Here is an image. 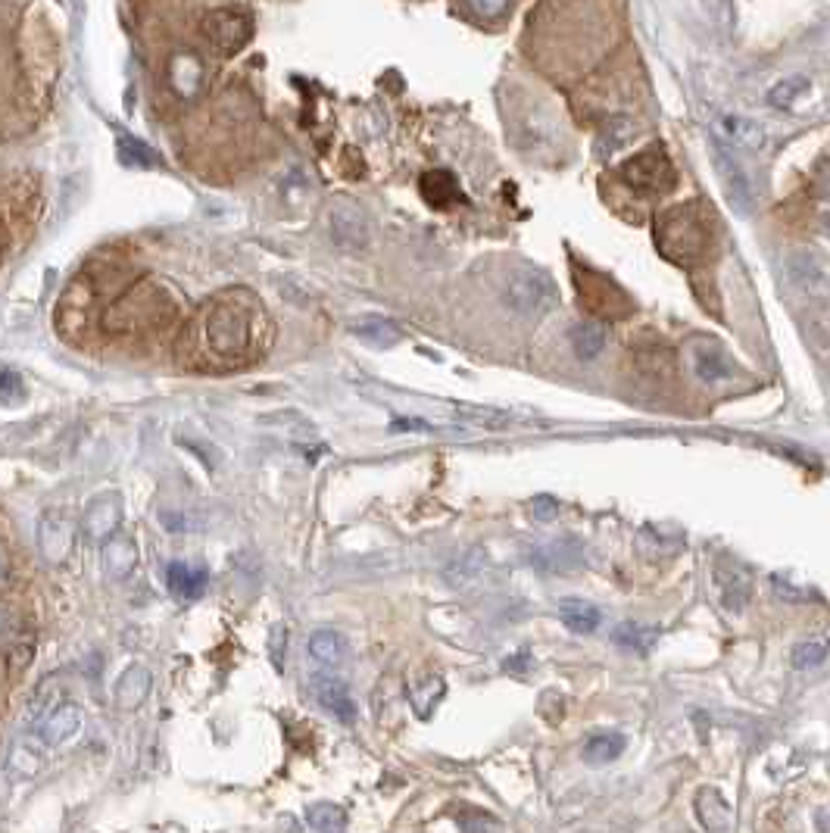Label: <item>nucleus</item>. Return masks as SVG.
<instances>
[{
    "label": "nucleus",
    "instance_id": "nucleus-1",
    "mask_svg": "<svg viewBox=\"0 0 830 833\" xmlns=\"http://www.w3.org/2000/svg\"><path fill=\"white\" fill-rule=\"evenodd\" d=\"M263 309L247 300H216L203 309L197 322V341L213 366H241L259 353Z\"/></svg>",
    "mask_w": 830,
    "mask_h": 833
},
{
    "label": "nucleus",
    "instance_id": "nucleus-2",
    "mask_svg": "<svg viewBox=\"0 0 830 833\" xmlns=\"http://www.w3.org/2000/svg\"><path fill=\"white\" fill-rule=\"evenodd\" d=\"M712 238V213L703 203H684L671 206L656 219V244L659 250L674 259V263H696L699 256H706Z\"/></svg>",
    "mask_w": 830,
    "mask_h": 833
},
{
    "label": "nucleus",
    "instance_id": "nucleus-3",
    "mask_svg": "<svg viewBox=\"0 0 830 833\" xmlns=\"http://www.w3.org/2000/svg\"><path fill=\"white\" fill-rule=\"evenodd\" d=\"M618 175H621L625 185H631L640 194H668L674 188V181H678L668 153L662 147L640 150L637 156H631V160L618 169Z\"/></svg>",
    "mask_w": 830,
    "mask_h": 833
},
{
    "label": "nucleus",
    "instance_id": "nucleus-4",
    "mask_svg": "<svg viewBox=\"0 0 830 833\" xmlns=\"http://www.w3.org/2000/svg\"><path fill=\"white\" fill-rule=\"evenodd\" d=\"M503 300H506V306L512 312L531 319V316H540L543 309H550V303H553V284H550L547 275L537 272V269H518L506 281Z\"/></svg>",
    "mask_w": 830,
    "mask_h": 833
},
{
    "label": "nucleus",
    "instance_id": "nucleus-5",
    "mask_svg": "<svg viewBox=\"0 0 830 833\" xmlns=\"http://www.w3.org/2000/svg\"><path fill=\"white\" fill-rule=\"evenodd\" d=\"M250 35H253V22L241 10H213L203 19V38L219 54H238L250 41Z\"/></svg>",
    "mask_w": 830,
    "mask_h": 833
},
{
    "label": "nucleus",
    "instance_id": "nucleus-6",
    "mask_svg": "<svg viewBox=\"0 0 830 833\" xmlns=\"http://www.w3.org/2000/svg\"><path fill=\"white\" fill-rule=\"evenodd\" d=\"M712 160H715V172H718V181H721V191H724V197H728L731 210L746 216L752 210V185H749L743 166L734 160V153L728 147H715L712 150Z\"/></svg>",
    "mask_w": 830,
    "mask_h": 833
},
{
    "label": "nucleus",
    "instance_id": "nucleus-7",
    "mask_svg": "<svg viewBox=\"0 0 830 833\" xmlns=\"http://www.w3.org/2000/svg\"><path fill=\"white\" fill-rule=\"evenodd\" d=\"M38 550L44 562L60 565L75 550V522L63 512H47L38 525Z\"/></svg>",
    "mask_w": 830,
    "mask_h": 833
},
{
    "label": "nucleus",
    "instance_id": "nucleus-8",
    "mask_svg": "<svg viewBox=\"0 0 830 833\" xmlns=\"http://www.w3.org/2000/svg\"><path fill=\"white\" fill-rule=\"evenodd\" d=\"M531 565H537L543 571H578L587 565V546L578 537L550 540L531 553Z\"/></svg>",
    "mask_w": 830,
    "mask_h": 833
},
{
    "label": "nucleus",
    "instance_id": "nucleus-9",
    "mask_svg": "<svg viewBox=\"0 0 830 833\" xmlns=\"http://www.w3.org/2000/svg\"><path fill=\"white\" fill-rule=\"evenodd\" d=\"M328 228H331L334 244L344 250H359L369 244V219H366V213L356 210L350 203L334 206L328 213Z\"/></svg>",
    "mask_w": 830,
    "mask_h": 833
},
{
    "label": "nucleus",
    "instance_id": "nucleus-10",
    "mask_svg": "<svg viewBox=\"0 0 830 833\" xmlns=\"http://www.w3.org/2000/svg\"><path fill=\"white\" fill-rule=\"evenodd\" d=\"M787 275L802 294H809V297H824L827 294V263L812 250L790 253Z\"/></svg>",
    "mask_w": 830,
    "mask_h": 833
},
{
    "label": "nucleus",
    "instance_id": "nucleus-11",
    "mask_svg": "<svg viewBox=\"0 0 830 833\" xmlns=\"http://www.w3.org/2000/svg\"><path fill=\"white\" fill-rule=\"evenodd\" d=\"M82 727V709L79 702H60L57 709H50L41 721H38V740L44 746H60L66 740H72Z\"/></svg>",
    "mask_w": 830,
    "mask_h": 833
},
{
    "label": "nucleus",
    "instance_id": "nucleus-12",
    "mask_svg": "<svg viewBox=\"0 0 830 833\" xmlns=\"http://www.w3.org/2000/svg\"><path fill=\"white\" fill-rule=\"evenodd\" d=\"M119 525H122V503L116 493H107V497L94 500L82 518V531L97 543L110 540L119 531Z\"/></svg>",
    "mask_w": 830,
    "mask_h": 833
},
{
    "label": "nucleus",
    "instance_id": "nucleus-13",
    "mask_svg": "<svg viewBox=\"0 0 830 833\" xmlns=\"http://www.w3.org/2000/svg\"><path fill=\"white\" fill-rule=\"evenodd\" d=\"M309 687H313V696L325 712H331L334 718H341V721H353L356 712H353V699H350V690H347L344 681H337L334 674L319 671V674L309 678Z\"/></svg>",
    "mask_w": 830,
    "mask_h": 833
},
{
    "label": "nucleus",
    "instance_id": "nucleus-14",
    "mask_svg": "<svg viewBox=\"0 0 830 833\" xmlns=\"http://www.w3.org/2000/svg\"><path fill=\"white\" fill-rule=\"evenodd\" d=\"M100 559H103V571H107L110 578L122 581V578L132 575L135 565H138V546H135L132 537H125V534L116 531L110 540H103Z\"/></svg>",
    "mask_w": 830,
    "mask_h": 833
},
{
    "label": "nucleus",
    "instance_id": "nucleus-15",
    "mask_svg": "<svg viewBox=\"0 0 830 833\" xmlns=\"http://www.w3.org/2000/svg\"><path fill=\"white\" fill-rule=\"evenodd\" d=\"M718 135L728 141L737 150H762L768 135L765 128L756 119H746V116H721L718 119Z\"/></svg>",
    "mask_w": 830,
    "mask_h": 833
},
{
    "label": "nucleus",
    "instance_id": "nucleus-16",
    "mask_svg": "<svg viewBox=\"0 0 830 833\" xmlns=\"http://www.w3.org/2000/svg\"><path fill=\"white\" fill-rule=\"evenodd\" d=\"M206 581H210V571L194 568L188 562H172L166 568V584H169L172 596H178V600H197V596H203Z\"/></svg>",
    "mask_w": 830,
    "mask_h": 833
},
{
    "label": "nucleus",
    "instance_id": "nucleus-17",
    "mask_svg": "<svg viewBox=\"0 0 830 833\" xmlns=\"http://www.w3.org/2000/svg\"><path fill=\"white\" fill-rule=\"evenodd\" d=\"M150 684H153V678H150V671H147L144 665L125 668L122 678L116 681V706H119L122 712L138 709L141 702L150 696Z\"/></svg>",
    "mask_w": 830,
    "mask_h": 833
},
{
    "label": "nucleus",
    "instance_id": "nucleus-18",
    "mask_svg": "<svg viewBox=\"0 0 830 833\" xmlns=\"http://www.w3.org/2000/svg\"><path fill=\"white\" fill-rule=\"evenodd\" d=\"M353 334L359 337V341H366L378 350H391L403 341V331L397 322L391 319H384V316H362L353 322Z\"/></svg>",
    "mask_w": 830,
    "mask_h": 833
},
{
    "label": "nucleus",
    "instance_id": "nucleus-19",
    "mask_svg": "<svg viewBox=\"0 0 830 833\" xmlns=\"http://www.w3.org/2000/svg\"><path fill=\"white\" fill-rule=\"evenodd\" d=\"M696 815L703 821V827H709L712 833H728L734 824L731 805L724 802V796L718 790H709V787L696 793Z\"/></svg>",
    "mask_w": 830,
    "mask_h": 833
},
{
    "label": "nucleus",
    "instance_id": "nucleus-20",
    "mask_svg": "<svg viewBox=\"0 0 830 833\" xmlns=\"http://www.w3.org/2000/svg\"><path fill=\"white\" fill-rule=\"evenodd\" d=\"M715 581L721 587L724 606H728L731 612H740L746 606V600H749V578H746V571L737 568V565L718 562L715 565Z\"/></svg>",
    "mask_w": 830,
    "mask_h": 833
},
{
    "label": "nucleus",
    "instance_id": "nucleus-21",
    "mask_svg": "<svg viewBox=\"0 0 830 833\" xmlns=\"http://www.w3.org/2000/svg\"><path fill=\"white\" fill-rule=\"evenodd\" d=\"M306 649H309V656L325 668H341L347 662V653H350L344 634H337V631H316L313 637H309Z\"/></svg>",
    "mask_w": 830,
    "mask_h": 833
},
{
    "label": "nucleus",
    "instance_id": "nucleus-22",
    "mask_svg": "<svg viewBox=\"0 0 830 833\" xmlns=\"http://www.w3.org/2000/svg\"><path fill=\"white\" fill-rule=\"evenodd\" d=\"M169 82L181 97H194L203 88V63L194 54H175L169 66Z\"/></svg>",
    "mask_w": 830,
    "mask_h": 833
},
{
    "label": "nucleus",
    "instance_id": "nucleus-23",
    "mask_svg": "<svg viewBox=\"0 0 830 833\" xmlns=\"http://www.w3.org/2000/svg\"><path fill=\"white\" fill-rule=\"evenodd\" d=\"M419 191H422V197H425L431 206H437V210H444V206H453L456 200H462L456 178H453L447 169H434V172L422 175Z\"/></svg>",
    "mask_w": 830,
    "mask_h": 833
},
{
    "label": "nucleus",
    "instance_id": "nucleus-24",
    "mask_svg": "<svg viewBox=\"0 0 830 833\" xmlns=\"http://www.w3.org/2000/svg\"><path fill=\"white\" fill-rule=\"evenodd\" d=\"M628 740L615 734V731H603V734H593L587 743H584V762L587 765H609L615 759H621V752H625Z\"/></svg>",
    "mask_w": 830,
    "mask_h": 833
},
{
    "label": "nucleus",
    "instance_id": "nucleus-25",
    "mask_svg": "<svg viewBox=\"0 0 830 833\" xmlns=\"http://www.w3.org/2000/svg\"><path fill=\"white\" fill-rule=\"evenodd\" d=\"M456 419L462 422H469V425H478V428H487V431H503L515 422V415L506 412V409H494V406H469V403H459L453 409Z\"/></svg>",
    "mask_w": 830,
    "mask_h": 833
},
{
    "label": "nucleus",
    "instance_id": "nucleus-26",
    "mask_svg": "<svg viewBox=\"0 0 830 833\" xmlns=\"http://www.w3.org/2000/svg\"><path fill=\"white\" fill-rule=\"evenodd\" d=\"M559 618L562 624L572 634H593L596 628H600V609H593L590 603L584 600H565L559 603Z\"/></svg>",
    "mask_w": 830,
    "mask_h": 833
},
{
    "label": "nucleus",
    "instance_id": "nucleus-27",
    "mask_svg": "<svg viewBox=\"0 0 830 833\" xmlns=\"http://www.w3.org/2000/svg\"><path fill=\"white\" fill-rule=\"evenodd\" d=\"M693 366H696V375L703 378V381H724V378H731L734 375V366H731V359L724 356V350L706 344V347H699L693 353Z\"/></svg>",
    "mask_w": 830,
    "mask_h": 833
},
{
    "label": "nucleus",
    "instance_id": "nucleus-28",
    "mask_svg": "<svg viewBox=\"0 0 830 833\" xmlns=\"http://www.w3.org/2000/svg\"><path fill=\"white\" fill-rule=\"evenodd\" d=\"M568 341H572V347L581 359H596L606 347V328L600 322H578L572 331H568Z\"/></svg>",
    "mask_w": 830,
    "mask_h": 833
},
{
    "label": "nucleus",
    "instance_id": "nucleus-29",
    "mask_svg": "<svg viewBox=\"0 0 830 833\" xmlns=\"http://www.w3.org/2000/svg\"><path fill=\"white\" fill-rule=\"evenodd\" d=\"M306 824L316 833H344L347 830V812L334 802H313L306 809Z\"/></svg>",
    "mask_w": 830,
    "mask_h": 833
},
{
    "label": "nucleus",
    "instance_id": "nucleus-30",
    "mask_svg": "<svg viewBox=\"0 0 830 833\" xmlns=\"http://www.w3.org/2000/svg\"><path fill=\"white\" fill-rule=\"evenodd\" d=\"M634 132H637V128H634L631 116H615V119H609L603 125L600 138H596V150H600V156H609V153H615L621 147H628Z\"/></svg>",
    "mask_w": 830,
    "mask_h": 833
},
{
    "label": "nucleus",
    "instance_id": "nucleus-31",
    "mask_svg": "<svg viewBox=\"0 0 830 833\" xmlns=\"http://www.w3.org/2000/svg\"><path fill=\"white\" fill-rule=\"evenodd\" d=\"M812 91V82L806 75H790V78H784V82H777L771 91H768V103L771 107H777V110H790V107H796V103L806 97Z\"/></svg>",
    "mask_w": 830,
    "mask_h": 833
},
{
    "label": "nucleus",
    "instance_id": "nucleus-32",
    "mask_svg": "<svg viewBox=\"0 0 830 833\" xmlns=\"http://www.w3.org/2000/svg\"><path fill=\"white\" fill-rule=\"evenodd\" d=\"M63 702V696H60V681L57 678H47V681H41L38 684V690L29 696V712H25V721L29 724H38L50 709H57Z\"/></svg>",
    "mask_w": 830,
    "mask_h": 833
},
{
    "label": "nucleus",
    "instance_id": "nucleus-33",
    "mask_svg": "<svg viewBox=\"0 0 830 833\" xmlns=\"http://www.w3.org/2000/svg\"><path fill=\"white\" fill-rule=\"evenodd\" d=\"M656 634H659L656 628H643V624L625 621V624H618V628H615L612 640H615L618 646H625V649H637V653H646V649L653 646Z\"/></svg>",
    "mask_w": 830,
    "mask_h": 833
},
{
    "label": "nucleus",
    "instance_id": "nucleus-34",
    "mask_svg": "<svg viewBox=\"0 0 830 833\" xmlns=\"http://www.w3.org/2000/svg\"><path fill=\"white\" fill-rule=\"evenodd\" d=\"M790 662L796 671H815L827 662V643L824 640H802L793 646Z\"/></svg>",
    "mask_w": 830,
    "mask_h": 833
},
{
    "label": "nucleus",
    "instance_id": "nucleus-35",
    "mask_svg": "<svg viewBox=\"0 0 830 833\" xmlns=\"http://www.w3.org/2000/svg\"><path fill=\"white\" fill-rule=\"evenodd\" d=\"M38 768H41V759L29 746L13 749V756H10V774L13 777H32V774H38Z\"/></svg>",
    "mask_w": 830,
    "mask_h": 833
},
{
    "label": "nucleus",
    "instance_id": "nucleus-36",
    "mask_svg": "<svg viewBox=\"0 0 830 833\" xmlns=\"http://www.w3.org/2000/svg\"><path fill=\"white\" fill-rule=\"evenodd\" d=\"M22 634H25V618L10 606H0V643H13Z\"/></svg>",
    "mask_w": 830,
    "mask_h": 833
},
{
    "label": "nucleus",
    "instance_id": "nucleus-37",
    "mask_svg": "<svg viewBox=\"0 0 830 833\" xmlns=\"http://www.w3.org/2000/svg\"><path fill=\"white\" fill-rule=\"evenodd\" d=\"M459 824L465 833H500V824L484 812H462Z\"/></svg>",
    "mask_w": 830,
    "mask_h": 833
},
{
    "label": "nucleus",
    "instance_id": "nucleus-38",
    "mask_svg": "<svg viewBox=\"0 0 830 833\" xmlns=\"http://www.w3.org/2000/svg\"><path fill=\"white\" fill-rule=\"evenodd\" d=\"M119 147H122V160H125V163H135V166H153V163H157V160H153V153H150L141 141L125 138Z\"/></svg>",
    "mask_w": 830,
    "mask_h": 833
},
{
    "label": "nucleus",
    "instance_id": "nucleus-39",
    "mask_svg": "<svg viewBox=\"0 0 830 833\" xmlns=\"http://www.w3.org/2000/svg\"><path fill=\"white\" fill-rule=\"evenodd\" d=\"M19 397H22V381H19V375L0 372V400L13 403V400H19Z\"/></svg>",
    "mask_w": 830,
    "mask_h": 833
},
{
    "label": "nucleus",
    "instance_id": "nucleus-40",
    "mask_svg": "<svg viewBox=\"0 0 830 833\" xmlns=\"http://www.w3.org/2000/svg\"><path fill=\"white\" fill-rule=\"evenodd\" d=\"M469 7H472L478 16H484V19H497V16L506 13L509 0H469Z\"/></svg>",
    "mask_w": 830,
    "mask_h": 833
},
{
    "label": "nucleus",
    "instance_id": "nucleus-41",
    "mask_svg": "<svg viewBox=\"0 0 830 833\" xmlns=\"http://www.w3.org/2000/svg\"><path fill=\"white\" fill-rule=\"evenodd\" d=\"M531 515L537 518V522H553V518L559 515V503L553 497H537L531 503Z\"/></svg>",
    "mask_w": 830,
    "mask_h": 833
},
{
    "label": "nucleus",
    "instance_id": "nucleus-42",
    "mask_svg": "<svg viewBox=\"0 0 830 833\" xmlns=\"http://www.w3.org/2000/svg\"><path fill=\"white\" fill-rule=\"evenodd\" d=\"M771 581H774V584H771V587H774V593L781 596V600H787V603H802V600H809V593H799V590H793L787 581H781V578H771Z\"/></svg>",
    "mask_w": 830,
    "mask_h": 833
},
{
    "label": "nucleus",
    "instance_id": "nucleus-43",
    "mask_svg": "<svg viewBox=\"0 0 830 833\" xmlns=\"http://www.w3.org/2000/svg\"><path fill=\"white\" fill-rule=\"evenodd\" d=\"M391 431H431V425L422 422V419H397L391 425Z\"/></svg>",
    "mask_w": 830,
    "mask_h": 833
},
{
    "label": "nucleus",
    "instance_id": "nucleus-44",
    "mask_svg": "<svg viewBox=\"0 0 830 833\" xmlns=\"http://www.w3.org/2000/svg\"><path fill=\"white\" fill-rule=\"evenodd\" d=\"M281 643H288V628H275V634H272V656H275V665H281Z\"/></svg>",
    "mask_w": 830,
    "mask_h": 833
},
{
    "label": "nucleus",
    "instance_id": "nucleus-45",
    "mask_svg": "<svg viewBox=\"0 0 830 833\" xmlns=\"http://www.w3.org/2000/svg\"><path fill=\"white\" fill-rule=\"evenodd\" d=\"M7 581H10V556L4 550V543H0V590L7 587Z\"/></svg>",
    "mask_w": 830,
    "mask_h": 833
},
{
    "label": "nucleus",
    "instance_id": "nucleus-46",
    "mask_svg": "<svg viewBox=\"0 0 830 833\" xmlns=\"http://www.w3.org/2000/svg\"><path fill=\"white\" fill-rule=\"evenodd\" d=\"M503 668L506 671H525L528 668V656H512V659L503 662Z\"/></svg>",
    "mask_w": 830,
    "mask_h": 833
}]
</instances>
